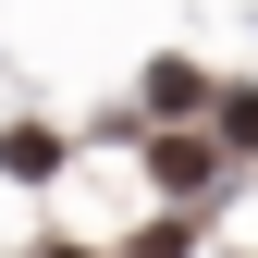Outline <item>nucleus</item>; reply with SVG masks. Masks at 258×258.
Wrapping results in <instances>:
<instances>
[{
	"label": "nucleus",
	"mask_w": 258,
	"mask_h": 258,
	"mask_svg": "<svg viewBox=\"0 0 258 258\" xmlns=\"http://www.w3.org/2000/svg\"><path fill=\"white\" fill-rule=\"evenodd\" d=\"M0 172L49 184V172H61V136H49V123H0Z\"/></svg>",
	"instance_id": "nucleus-1"
},
{
	"label": "nucleus",
	"mask_w": 258,
	"mask_h": 258,
	"mask_svg": "<svg viewBox=\"0 0 258 258\" xmlns=\"http://www.w3.org/2000/svg\"><path fill=\"white\" fill-rule=\"evenodd\" d=\"M160 184L197 197V184H209V136H160Z\"/></svg>",
	"instance_id": "nucleus-2"
},
{
	"label": "nucleus",
	"mask_w": 258,
	"mask_h": 258,
	"mask_svg": "<svg viewBox=\"0 0 258 258\" xmlns=\"http://www.w3.org/2000/svg\"><path fill=\"white\" fill-rule=\"evenodd\" d=\"M197 99H209L197 61H160V74H148V111H197Z\"/></svg>",
	"instance_id": "nucleus-3"
},
{
	"label": "nucleus",
	"mask_w": 258,
	"mask_h": 258,
	"mask_svg": "<svg viewBox=\"0 0 258 258\" xmlns=\"http://www.w3.org/2000/svg\"><path fill=\"white\" fill-rule=\"evenodd\" d=\"M49 258H86V246H49Z\"/></svg>",
	"instance_id": "nucleus-4"
}]
</instances>
